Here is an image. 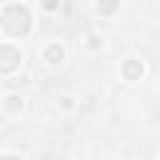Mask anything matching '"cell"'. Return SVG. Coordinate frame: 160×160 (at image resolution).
Listing matches in <instances>:
<instances>
[{
    "label": "cell",
    "mask_w": 160,
    "mask_h": 160,
    "mask_svg": "<svg viewBox=\"0 0 160 160\" xmlns=\"http://www.w3.org/2000/svg\"><path fill=\"white\" fill-rule=\"evenodd\" d=\"M0 25H2L5 32L15 35V38L25 35L30 30V12H28V8H22V5H8L2 10V15H0Z\"/></svg>",
    "instance_id": "6da1fadb"
},
{
    "label": "cell",
    "mask_w": 160,
    "mask_h": 160,
    "mask_svg": "<svg viewBox=\"0 0 160 160\" xmlns=\"http://www.w3.org/2000/svg\"><path fill=\"white\" fill-rule=\"evenodd\" d=\"M20 65V52L12 45H0V72H12Z\"/></svg>",
    "instance_id": "7a4b0ae2"
},
{
    "label": "cell",
    "mask_w": 160,
    "mask_h": 160,
    "mask_svg": "<svg viewBox=\"0 0 160 160\" xmlns=\"http://www.w3.org/2000/svg\"><path fill=\"white\" fill-rule=\"evenodd\" d=\"M45 60L52 62V65L60 62V60H62V48H60V45H50V48L45 50Z\"/></svg>",
    "instance_id": "3957f363"
},
{
    "label": "cell",
    "mask_w": 160,
    "mask_h": 160,
    "mask_svg": "<svg viewBox=\"0 0 160 160\" xmlns=\"http://www.w3.org/2000/svg\"><path fill=\"white\" fill-rule=\"evenodd\" d=\"M122 70H125V78H128V80H135V78L142 72V65H138V62H125Z\"/></svg>",
    "instance_id": "277c9868"
},
{
    "label": "cell",
    "mask_w": 160,
    "mask_h": 160,
    "mask_svg": "<svg viewBox=\"0 0 160 160\" xmlns=\"http://www.w3.org/2000/svg\"><path fill=\"white\" fill-rule=\"evenodd\" d=\"M115 8H118V0H98V12L102 15H110Z\"/></svg>",
    "instance_id": "5b68a950"
},
{
    "label": "cell",
    "mask_w": 160,
    "mask_h": 160,
    "mask_svg": "<svg viewBox=\"0 0 160 160\" xmlns=\"http://www.w3.org/2000/svg\"><path fill=\"white\" fill-rule=\"evenodd\" d=\"M8 108H10V110H18V108H22V100H20L18 95H10V98H8Z\"/></svg>",
    "instance_id": "8992f818"
},
{
    "label": "cell",
    "mask_w": 160,
    "mask_h": 160,
    "mask_svg": "<svg viewBox=\"0 0 160 160\" xmlns=\"http://www.w3.org/2000/svg\"><path fill=\"white\" fill-rule=\"evenodd\" d=\"M42 5H45V8H48V10H52V8H58V0H45V2H42Z\"/></svg>",
    "instance_id": "52a82bcc"
}]
</instances>
